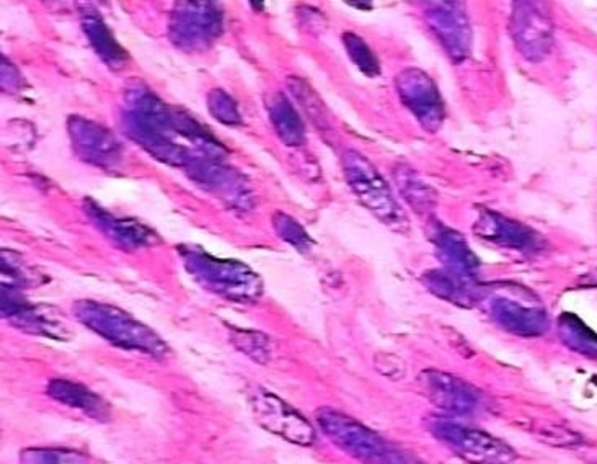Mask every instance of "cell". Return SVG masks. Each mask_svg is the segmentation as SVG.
I'll return each instance as SVG.
<instances>
[{"label": "cell", "mask_w": 597, "mask_h": 464, "mask_svg": "<svg viewBox=\"0 0 597 464\" xmlns=\"http://www.w3.org/2000/svg\"><path fill=\"white\" fill-rule=\"evenodd\" d=\"M401 99L424 124H440L443 117L436 87L420 70H408L400 80Z\"/></svg>", "instance_id": "52a82bcc"}, {"label": "cell", "mask_w": 597, "mask_h": 464, "mask_svg": "<svg viewBox=\"0 0 597 464\" xmlns=\"http://www.w3.org/2000/svg\"><path fill=\"white\" fill-rule=\"evenodd\" d=\"M345 43L349 46V53L353 56L354 63L360 64L361 69L366 70L369 76L377 74V70H379L377 60L360 38L349 33L345 36Z\"/></svg>", "instance_id": "9a60e30c"}, {"label": "cell", "mask_w": 597, "mask_h": 464, "mask_svg": "<svg viewBox=\"0 0 597 464\" xmlns=\"http://www.w3.org/2000/svg\"><path fill=\"white\" fill-rule=\"evenodd\" d=\"M430 430L455 455L472 464H512L518 459L508 443L474 427L462 426L454 420L433 419Z\"/></svg>", "instance_id": "7a4b0ae2"}, {"label": "cell", "mask_w": 597, "mask_h": 464, "mask_svg": "<svg viewBox=\"0 0 597 464\" xmlns=\"http://www.w3.org/2000/svg\"><path fill=\"white\" fill-rule=\"evenodd\" d=\"M495 321L502 328L524 338L542 335L549 329V319L541 306H529L519 299L498 296L490 305Z\"/></svg>", "instance_id": "8992f818"}, {"label": "cell", "mask_w": 597, "mask_h": 464, "mask_svg": "<svg viewBox=\"0 0 597 464\" xmlns=\"http://www.w3.org/2000/svg\"><path fill=\"white\" fill-rule=\"evenodd\" d=\"M431 25H434L441 38L446 43L447 52L454 53V46H457V52L467 49V43L464 38L468 36V32L464 30L465 20L462 19L461 12L452 9L434 10Z\"/></svg>", "instance_id": "8fae6325"}, {"label": "cell", "mask_w": 597, "mask_h": 464, "mask_svg": "<svg viewBox=\"0 0 597 464\" xmlns=\"http://www.w3.org/2000/svg\"><path fill=\"white\" fill-rule=\"evenodd\" d=\"M250 405L259 426L268 432L295 445L310 446L316 443V430L309 420L278 396L258 389V393L252 396Z\"/></svg>", "instance_id": "3957f363"}, {"label": "cell", "mask_w": 597, "mask_h": 464, "mask_svg": "<svg viewBox=\"0 0 597 464\" xmlns=\"http://www.w3.org/2000/svg\"><path fill=\"white\" fill-rule=\"evenodd\" d=\"M48 395L54 401L70 407V409L80 410L90 419L100 420V422L110 419V406L100 396L79 383L54 379L49 383Z\"/></svg>", "instance_id": "ba28073f"}, {"label": "cell", "mask_w": 597, "mask_h": 464, "mask_svg": "<svg viewBox=\"0 0 597 464\" xmlns=\"http://www.w3.org/2000/svg\"><path fill=\"white\" fill-rule=\"evenodd\" d=\"M516 26H518V35L516 38H522V49H534L532 46H535V52L541 53L549 49L550 43V23L549 20H545L541 13L535 12V10H526L524 16L521 20H516Z\"/></svg>", "instance_id": "30bf717a"}, {"label": "cell", "mask_w": 597, "mask_h": 464, "mask_svg": "<svg viewBox=\"0 0 597 464\" xmlns=\"http://www.w3.org/2000/svg\"><path fill=\"white\" fill-rule=\"evenodd\" d=\"M79 316L93 331L100 332L114 344L143 350L147 353H157L158 350H164L152 332L118 314L114 309L103 308L99 305H86L80 308Z\"/></svg>", "instance_id": "277c9868"}, {"label": "cell", "mask_w": 597, "mask_h": 464, "mask_svg": "<svg viewBox=\"0 0 597 464\" xmlns=\"http://www.w3.org/2000/svg\"><path fill=\"white\" fill-rule=\"evenodd\" d=\"M317 423L346 455L363 464H424L346 413L320 409Z\"/></svg>", "instance_id": "6da1fadb"}, {"label": "cell", "mask_w": 597, "mask_h": 464, "mask_svg": "<svg viewBox=\"0 0 597 464\" xmlns=\"http://www.w3.org/2000/svg\"><path fill=\"white\" fill-rule=\"evenodd\" d=\"M423 385L431 402L447 412H474L482 401L478 389L447 373L427 372L423 376Z\"/></svg>", "instance_id": "5b68a950"}, {"label": "cell", "mask_w": 597, "mask_h": 464, "mask_svg": "<svg viewBox=\"0 0 597 464\" xmlns=\"http://www.w3.org/2000/svg\"><path fill=\"white\" fill-rule=\"evenodd\" d=\"M477 230L485 237L502 242V244L516 245V247H526V245L529 247L534 244L535 237L531 230H526L518 223H512L497 214L488 213L487 218H482Z\"/></svg>", "instance_id": "9c48e42d"}, {"label": "cell", "mask_w": 597, "mask_h": 464, "mask_svg": "<svg viewBox=\"0 0 597 464\" xmlns=\"http://www.w3.org/2000/svg\"><path fill=\"white\" fill-rule=\"evenodd\" d=\"M428 287L441 296V298L451 299L458 305H467V299L472 298L471 291L461 281L452 280L447 275L434 274L428 278Z\"/></svg>", "instance_id": "5bb4252c"}, {"label": "cell", "mask_w": 597, "mask_h": 464, "mask_svg": "<svg viewBox=\"0 0 597 464\" xmlns=\"http://www.w3.org/2000/svg\"><path fill=\"white\" fill-rule=\"evenodd\" d=\"M560 334L563 342L576 352L597 358V335L576 316L565 314L560 318Z\"/></svg>", "instance_id": "7c38bea8"}, {"label": "cell", "mask_w": 597, "mask_h": 464, "mask_svg": "<svg viewBox=\"0 0 597 464\" xmlns=\"http://www.w3.org/2000/svg\"><path fill=\"white\" fill-rule=\"evenodd\" d=\"M20 464H93L82 453L59 449H29L20 455Z\"/></svg>", "instance_id": "4fadbf2b"}, {"label": "cell", "mask_w": 597, "mask_h": 464, "mask_svg": "<svg viewBox=\"0 0 597 464\" xmlns=\"http://www.w3.org/2000/svg\"><path fill=\"white\" fill-rule=\"evenodd\" d=\"M424 188H427V185L423 181L414 180V177H401V194L405 195L408 201L413 203L414 208H417V197L420 203H423V208L433 207V205H430V200H428L430 194H421L420 191L424 190Z\"/></svg>", "instance_id": "2e32d148"}]
</instances>
